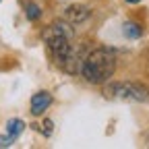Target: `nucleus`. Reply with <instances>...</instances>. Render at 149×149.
I'll use <instances>...</instances> for the list:
<instances>
[{
	"label": "nucleus",
	"instance_id": "6e6552de",
	"mask_svg": "<svg viewBox=\"0 0 149 149\" xmlns=\"http://www.w3.org/2000/svg\"><path fill=\"white\" fill-rule=\"evenodd\" d=\"M122 31H124L126 37H130V40H133V37H141V33H143L137 23H124V29Z\"/></svg>",
	"mask_w": 149,
	"mask_h": 149
},
{
	"label": "nucleus",
	"instance_id": "1a4fd4ad",
	"mask_svg": "<svg viewBox=\"0 0 149 149\" xmlns=\"http://www.w3.org/2000/svg\"><path fill=\"white\" fill-rule=\"evenodd\" d=\"M52 130H54V122H52V120H44V124H42V133H44L46 137H50Z\"/></svg>",
	"mask_w": 149,
	"mask_h": 149
},
{
	"label": "nucleus",
	"instance_id": "20e7f679",
	"mask_svg": "<svg viewBox=\"0 0 149 149\" xmlns=\"http://www.w3.org/2000/svg\"><path fill=\"white\" fill-rule=\"evenodd\" d=\"M89 15H91V10L85 4H70V6L64 8V19L68 23H72V25H79V23L87 21Z\"/></svg>",
	"mask_w": 149,
	"mask_h": 149
},
{
	"label": "nucleus",
	"instance_id": "423d86ee",
	"mask_svg": "<svg viewBox=\"0 0 149 149\" xmlns=\"http://www.w3.org/2000/svg\"><path fill=\"white\" fill-rule=\"evenodd\" d=\"M25 130V122L21 120V118H13V120H8V124H6V135H10V137H19Z\"/></svg>",
	"mask_w": 149,
	"mask_h": 149
},
{
	"label": "nucleus",
	"instance_id": "f03ea898",
	"mask_svg": "<svg viewBox=\"0 0 149 149\" xmlns=\"http://www.w3.org/2000/svg\"><path fill=\"white\" fill-rule=\"evenodd\" d=\"M70 37H72V29L66 23H54L44 31V42L50 50V54L54 56L56 64L60 68H64L68 56L72 54V46H70Z\"/></svg>",
	"mask_w": 149,
	"mask_h": 149
},
{
	"label": "nucleus",
	"instance_id": "f257e3e1",
	"mask_svg": "<svg viewBox=\"0 0 149 149\" xmlns=\"http://www.w3.org/2000/svg\"><path fill=\"white\" fill-rule=\"evenodd\" d=\"M114 70H116V56L108 48L93 50L83 60V66H81V74L85 77V81H89L91 85L108 83L110 77L114 74Z\"/></svg>",
	"mask_w": 149,
	"mask_h": 149
},
{
	"label": "nucleus",
	"instance_id": "7ed1b4c3",
	"mask_svg": "<svg viewBox=\"0 0 149 149\" xmlns=\"http://www.w3.org/2000/svg\"><path fill=\"white\" fill-rule=\"evenodd\" d=\"M106 97L112 100H124V102H141L147 104L149 102V89L141 83H130V81H114L108 83L106 89Z\"/></svg>",
	"mask_w": 149,
	"mask_h": 149
},
{
	"label": "nucleus",
	"instance_id": "9b49d317",
	"mask_svg": "<svg viewBox=\"0 0 149 149\" xmlns=\"http://www.w3.org/2000/svg\"><path fill=\"white\" fill-rule=\"evenodd\" d=\"M126 2H128V4H139L141 0H126Z\"/></svg>",
	"mask_w": 149,
	"mask_h": 149
},
{
	"label": "nucleus",
	"instance_id": "0eeeda50",
	"mask_svg": "<svg viewBox=\"0 0 149 149\" xmlns=\"http://www.w3.org/2000/svg\"><path fill=\"white\" fill-rule=\"evenodd\" d=\"M25 15H27L29 21H37V19L42 17V10H40V6H37V4L27 2V6H25Z\"/></svg>",
	"mask_w": 149,
	"mask_h": 149
},
{
	"label": "nucleus",
	"instance_id": "39448f33",
	"mask_svg": "<svg viewBox=\"0 0 149 149\" xmlns=\"http://www.w3.org/2000/svg\"><path fill=\"white\" fill-rule=\"evenodd\" d=\"M52 104V93L48 91H37L35 95L31 97V114L33 116H42L44 112L50 108Z\"/></svg>",
	"mask_w": 149,
	"mask_h": 149
},
{
	"label": "nucleus",
	"instance_id": "9d476101",
	"mask_svg": "<svg viewBox=\"0 0 149 149\" xmlns=\"http://www.w3.org/2000/svg\"><path fill=\"white\" fill-rule=\"evenodd\" d=\"M13 141H15V137H0V147H10L13 145Z\"/></svg>",
	"mask_w": 149,
	"mask_h": 149
}]
</instances>
